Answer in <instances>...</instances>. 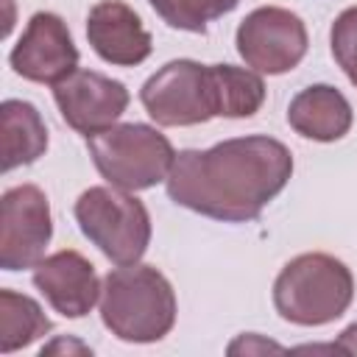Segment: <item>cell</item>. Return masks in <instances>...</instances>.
I'll use <instances>...</instances> for the list:
<instances>
[{"label": "cell", "instance_id": "cell-12", "mask_svg": "<svg viewBox=\"0 0 357 357\" xmlns=\"http://www.w3.org/2000/svg\"><path fill=\"white\" fill-rule=\"evenodd\" d=\"M86 39L92 50L114 67H137L151 50V33L145 31L139 14L123 0H100L86 14Z\"/></svg>", "mask_w": 357, "mask_h": 357}, {"label": "cell", "instance_id": "cell-9", "mask_svg": "<svg viewBox=\"0 0 357 357\" xmlns=\"http://www.w3.org/2000/svg\"><path fill=\"white\" fill-rule=\"evenodd\" d=\"M53 100L73 131L92 137L123 117L131 95L123 81L78 67L67 78L53 84Z\"/></svg>", "mask_w": 357, "mask_h": 357}, {"label": "cell", "instance_id": "cell-11", "mask_svg": "<svg viewBox=\"0 0 357 357\" xmlns=\"http://www.w3.org/2000/svg\"><path fill=\"white\" fill-rule=\"evenodd\" d=\"M33 287L47 298V304L64 315V318H84L100 298V282L95 273V265L73 251H56L50 257H42L33 265Z\"/></svg>", "mask_w": 357, "mask_h": 357}, {"label": "cell", "instance_id": "cell-7", "mask_svg": "<svg viewBox=\"0 0 357 357\" xmlns=\"http://www.w3.org/2000/svg\"><path fill=\"white\" fill-rule=\"evenodd\" d=\"M237 53L254 73L282 75L301 64L310 47L307 25L282 6H259L237 25Z\"/></svg>", "mask_w": 357, "mask_h": 357}, {"label": "cell", "instance_id": "cell-2", "mask_svg": "<svg viewBox=\"0 0 357 357\" xmlns=\"http://www.w3.org/2000/svg\"><path fill=\"white\" fill-rule=\"evenodd\" d=\"M156 126H198L212 117H251L265 103V84L251 67L201 64L176 59L159 67L139 89Z\"/></svg>", "mask_w": 357, "mask_h": 357}, {"label": "cell", "instance_id": "cell-6", "mask_svg": "<svg viewBox=\"0 0 357 357\" xmlns=\"http://www.w3.org/2000/svg\"><path fill=\"white\" fill-rule=\"evenodd\" d=\"M81 234L114 265H134L151 243V215L145 204L120 187H89L75 201Z\"/></svg>", "mask_w": 357, "mask_h": 357}, {"label": "cell", "instance_id": "cell-19", "mask_svg": "<svg viewBox=\"0 0 357 357\" xmlns=\"http://www.w3.org/2000/svg\"><path fill=\"white\" fill-rule=\"evenodd\" d=\"M332 349H335V351H343V354H357V321L349 324V326L340 332V337L335 340Z\"/></svg>", "mask_w": 357, "mask_h": 357}, {"label": "cell", "instance_id": "cell-3", "mask_svg": "<svg viewBox=\"0 0 357 357\" xmlns=\"http://www.w3.org/2000/svg\"><path fill=\"white\" fill-rule=\"evenodd\" d=\"M100 321L126 343H156L176 324V293L153 265H120L103 276Z\"/></svg>", "mask_w": 357, "mask_h": 357}, {"label": "cell", "instance_id": "cell-1", "mask_svg": "<svg viewBox=\"0 0 357 357\" xmlns=\"http://www.w3.org/2000/svg\"><path fill=\"white\" fill-rule=\"evenodd\" d=\"M290 176V148L268 134H248L204 151H178L165 187L170 201L190 212L223 223H245L259 218Z\"/></svg>", "mask_w": 357, "mask_h": 357}, {"label": "cell", "instance_id": "cell-10", "mask_svg": "<svg viewBox=\"0 0 357 357\" xmlns=\"http://www.w3.org/2000/svg\"><path fill=\"white\" fill-rule=\"evenodd\" d=\"M11 70L33 84H59L78 70V47L67 22L53 11H36L14 50L8 53Z\"/></svg>", "mask_w": 357, "mask_h": 357}, {"label": "cell", "instance_id": "cell-15", "mask_svg": "<svg viewBox=\"0 0 357 357\" xmlns=\"http://www.w3.org/2000/svg\"><path fill=\"white\" fill-rule=\"evenodd\" d=\"M50 332V318L42 312V307L14 290H0V351L11 354L17 349L31 346L33 340L45 337Z\"/></svg>", "mask_w": 357, "mask_h": 357}, {"label": "cell", "instance_id": "cell-18", "mask_svg": "<svg viewBox=\"0 0 357 357\" xmlns=\"http://www.w3.org/2000/svg\"><path fill=\"white\" fill-rule=\"evenodd\" d=\"M268 349H273V351H282V346H276V343H268V340H257V335H243V337H237L231 346H229V354H240V351H268Z\"/></svg>", "mask_w": 357, "mask_h": 357}, {"label": "cell", "instance_id": "cell-5", "mask_svg": "<svg viewBox=\"0 0 357 357\" xmlns=\"http://www.w3.org/2000/svg\"><path fill=\"white\" fill-rule=\"evenodd\" d=\"M98 173L120 190L139 192L167 178L176 151L170 139L145 123H114L86 137Z\"/></svg>", "mask_w": 357, "mask_h": 357}, {"label": "cell", "instance_id": "cell-16", "mask_svg": "<svg viewBox=\"0 0 357 357\" xmlns=\"http://www.w3.org/2000/svg\"><path fill=\"white\" fill-rule=\"evenodd\" d=\"M148 3L170 28L190 33H204L206 22L240 6V0H148Z\"/></svg>", "mask_w": 357, "mask_h": 357}, {"label": "cell", "instance_id": "cell-4", "mask_svg": "<svg viewBox=\"0 0 357 357\" xmlns=\"http://www.w3.org/2000/svg\"><path fill=\"white\" fill-rule=\"evenodd\" d=\"M354 298V276L332 254H298L273 282L276 312L296 326H324L337 321Z\"/></svg>", "mask_w": 357, "mask_h": 357}, {"label": "cell", "instance_id": "cell-13", "mask_svg": "<svg viewBox=\"0 0 357 357\" xmlns=\"http://www.w3.org/2000/svg\"><path fill=\"white\" fill-rule=\"evenodd\" d=\"M287 123L304 139L335 142L349 134L354 123V112L340 89L329 84H312L290 100Z\"/></svg>", "mask_w": 357, "mask_h": 357}, {"label": "cell", "instance_id": "cell-14", "mask_svg": "<svg viewBox=\"0 0 357 357\" xmlns=\"http://www.w3.org/2000/svg\"><path fill=\"white\" fill-rule=\"evenodd\" d=\"M3 126V173L36 162L47 151V126L33 103L8 98L0 106Z\"/></svg>", "mask_w": 357, "mask_h": 357}, {"label": "cell", "instance_id": "cell-17", "mask_svg": "<svg viewBox=\"0 0 357 357\" xmlns=\"http://www.w3.org/2000/svg\"><path fill=\"white\" fill-rule=\"evenodd\" d=\"M329 47L337 67L357 86V6L340 11L329 28Z\"/></svg>", "mask_w": 357, "mask_h": 357}, {"label": "cell", "instance_id": "cell-8", "mask_svg": "<svg viewBox=\"0 0 357 357\" xmlns=\"http://www.w3.org/2000/svg\"><path fill=\"white\" fill-rule=\"evenodd\" d=\"M53 237L50 204L36 184H17L0 198V268H33Z\"/></svg>", "mask_w": 357, "mask_h": 357}]
</instances>
